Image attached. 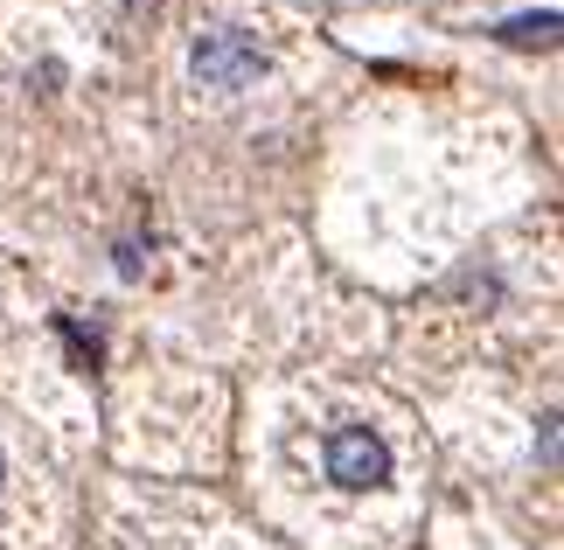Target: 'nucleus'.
Instances as JSON below:
<instances>
[{"label":"nucleus","mask_w":564,"mask_h":550,"mask_svg":"<svg viewBox=\"0 0 564 550\" xmlns=\"http://www.w3.org/2000/svg\"><path fill=\"white\" fill-rule=\"evenodd\" d=\"M195 84H209V91H237V84H251L258 71H265V50L245 35V29H209L203 42H195Z\"/></svg>","instance_id":"f257e3e1"},{"label":"nucleus","mask_w":564,"mask_h":550,"mask_svg":"<svg viewBox=\"0 0 564 550\" xmlns=\"http://www.w3.org/2000/svg\"><path fill=\"white\" fill-rule=\"evenodd\" d=\"M328 481H341V488H377V481H390V446L370 425L328 432Z\"/></svg>","instance_id":"f03ea898"},{"label":"nucleus","mask_w":564,"mask_h":550,"mask_svg":"<svg viewBox=\"0 0 564 550\" xmlns=\"http://www.w3.org/2000/svg\"><path fill=\"white\" fill-rule=\"evenodd\" d=\"M502 35H509V42H551V35H557V14H536V21H509Z\"/></svg>","instance_id":"7ed1b4c3"}]
</instances>
